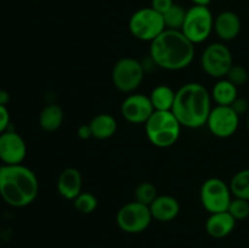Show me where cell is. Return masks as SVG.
<instances>
[{"instance_id":"obj_22","label":"cell","mask_w":249,"mask_h":248,"mask_svg":"<svg viewBox=\"0 0 249 248\" xmlns=\"http://www.w3.org/2000/svg\"><path fill=\"white\" fill-rule=\"evenodd\" d=\"M229 186L233 197L249 201V169H243L236 173Z\"/></svg>"},{"instance_id":"obj_34","label":"cell","mask_w":249,"mask_h":248,"mask_svg":"<svg viewBox=\"0 0 249 248\" xmlns=\"http://www.w3.org/2000/svg\"><path fill=\"white\" fill-rule=\"evenodd\" d=\"M247 129H248V133H249V114H248V118H247Z\"/></svg>"},{"instance_id":"obj_14","label":"cell","mask_w":249,"mask_h":248,"mask_svg":"<svg viewBox=\"0 0 249 248\" xmlns=\"http://www.w3.org/2000/svg\"><path fill=\"white\" fill-rule=\"evenodd\" d=\"M242 23L236 12L223 11L214 18V32L223 41L233 40L240 34Z\"/></svg>"},{"instance_id":"obj_18","label":"cell","mask_w":249,"mask_h":248,"mask_svg":"<svg viewBox=\"0 0 249 248\" xmlns=\"http://www.w3.org/2000/svg\"><path fill=\"white\" fill-rule=\"evenodd\" d=\"M91 129L92 138L99 139V140H106L116 134L117 121L112 114L109 113H100L95 116L89 123Z\"/></svg>"},{"instance_id":"obj_17","label":"cell","mask_w":249,"mask_h":248,"mask_svg":"<svg viewBox=\"0 0 249 248\" xmlns=\"http://www.w3.org/2000/svg\"><path fill=\"white\" fill-rule=\"evenodd\" d=\"M236 226V219L229 212L213 213L206 221V231L211 237L224 238L230 235Z\"/></svg>"},{"instance_id":"obj_16","label":"cell","mask_w":249,"mask_h":248,"mask_svg":"<svg viewBox=\"0 0 249 248\" xmlns=\"http://www.w3.org/2000/svg\"><path fill=\"white\" fill-rule=\"evenodd\" d=\"M82 174L75 168H66L57 180V191L63 198L73 201L82 192Z\"/></svg>"},{"instance_id":"obj_2","label":"cell","mask_w":249,"mask_h":248,"mask_svg":"<svg viewBox=\"0 0 249 248\" xmlns=\"http://www.w3.org/2000/svg\"><path fill=\"white\" fill-rule=\"evenodd\" d=\"M39 192L38 177L23 164L0 165V197L15 208L27 207L36 201Z\"/></svg>"},{"instance_id":"obj_8","label":"cell","mask_w":249,"mask_h":248,"mask_svg":"<svg viewBox=\"0 0 249 248\" xmlns=\"http://www.w3.org/2000/svg\"><path fill=\"white\" fill-rule=\"evenodd\" d=\"M201 202L209 214L228 212L229 204L232 199L230 186L219 177L206 180L201 187Z\"/></svg>"},{"instance_id":"obj_7","label":"cell","mask_w":249,"mask_h":248,"mask_svg":"<svg viewBox=\"0 0 249 248\" xmlns=\"http://www.w3.org/2000/svg\"><path fill=\"white\" fill-rule=\"evenodd\" d=\"M145 68L140 61L133 57H122L112 68V82L122 92L131 94L142 83Z\"/></svg>"},{"instance_id":"obj_33","label":"cell","mask_w":249,"mask_h":248,"mask_svg":"<svg viewBox=\"0 0 249 248\" xmlns=\"http://www.w3.org/2000/svg\"><path fill=\"white\" fill-rule=\"evenodd\" d=\"M194 5H198V6H208L212 2V0H191Z\"/></svg>"},{"instance_id":"obj_9","label":"cell","mask_w":249,"mask_h":248,"mask_svg":"<svg viewBox=\"0 0 249 248\" xmlns=\"http://www.w3.org/2000/svg\"><path fill=\"white\" fill-rule=\"evenodd\" d=\"M118 228L126 233H140L152 221L150 207L140 202H129L118 211L116 216Z\"/></svg>"},{"instance_id":"obj_29","label":"cell","mask_w":249,"mask_h":248,"mask_svg":"<svg viewBox=\"0 0 249 248\" xmlns=\"http://www.w3.org/2000/svg\"><path fill=\"white\" fill-rule=\"evenodd\" d=\"M10 125V112L6 106L0 105V134L9 130Z\"/></svg>"},{"instance_id":"obj_11","label":"cell","mask_w":249,"mask_h":248,"mask_svg":"<svg viewBox=\"0 0 249 248\" xmlns=\"http://www.w3.org/2000/svg\"><path fill=\"white\" fill-rule=\"evenodd\" d=\"M206 125L214 136L228 139L237 131L240 125V116L231 106L213 107L207 119Z\"/></svg>"},{"instance_id":"obj_5","label":"cell","mask_w":249,"mask_h":248,"mask_svg":"<svg viewBox=\"0 0 249 248\" xmlns=\"http://www.w3.org/2000/svg\"><path fill=\"white\" fill-rule=\"evenodd\" d=\"M163 15L152 7H142L131 15L129 19V31L141 41H153L165 31Z\"/></svg>"},{"instance_id":"obj_21","label":"cell","mask_w":249,"mask_h":248,"mask_svg":"<svg viewBox=\"0 0 249 248\" xmlns=\"http://www.w3.org/2000/svg\"><path fill=\"white\" fill-rule=\"evenodd\" d=\"M177 91L164 84L157 85L151 91L150 97L155 111H172Z\"/></svg>"},{"instance_id":"obj_13","label":"cell","mask_w":249,"mask_h":248,"mask_svg":"<svg viewBox=\"0 0 249 248\" xmlns=\"http://www.w3.org/2000/svg\"><path fill=\"white\" fill-rule=\"evenodd\" d=\"M27 156V145L23 138L14 130L0 134V160L2 164H22Z\"/></svg>"},{"instance_id":"obj_27","label":"cell","mask_w":249,"mask_h":248,"mask_svg":"<svg viewBox=\"0 0 249 248\" xmlns=\"http://www.w3.org/2000/svg\"><path fill=\"white\" fill-rule=\"evenodd\" d=\"M226 78L230 80L231 83L236 85V87H240V85L246 84L248 82V71L246 70L243 66L240 65H233L232 67L230 68L229 73L226 74Z\"/></svg>"},{"instance_id":"obj_28","label":"cell","mask_w":249,"mask_h":248,"mask_svg":"<svg viewBox=\"0 0 249 248\" xmlns=\"http://www.w3.org/2000/svg\"><path fill=\"white\" fill-rule=\"evenodd\" d=\"M174 4L175 2L173 1V0H152V1H151V7L163 15L165 14V12H167Z\"/></svg>"},{"instance_id":"obj_12","label":"cell","mask_w":249,"mask_h":248,"mask_svg":"<svg viewBox=\"0 0 249 248\" xmlns=\"http://www.w3.org/2000/svg\"><path fill=\"white\" fill-rule=\"evenodd\" d=\"M153 112L155 108L150 97L136 92L126 96L121 106L122 116L131 124H145Z\"/></svg>"},{"instance_id":"obj_23","label":"cell","mask_w":249,"mask_h":248,"mask_svg":"<svg viewBox=\"0 0 249 248\" xmlns=\"http://www.w3.org/2000/svg\"><path fill=\"white\" fill-rule=\"evenodd\" d=\"M187 10H185L181 5L174 4L165 14H163L164 24L167 29L173 31H181L184 26L185 17H186Z\"/></svg>"},{"instance_id":"obj_4","label":"cell","mask_w":249,"mask_h":248,"mask_svg":"<svg viewBox=\"0 0 249 248\" xmlns=\"http://www.w3.org/2000/svg\"><path fill=\"white\" fill-rule=\"evenodd\" d=\"M145 131L153 146L167 148L178 141L181 124L172 111H155L145 123Z\"/></svg>"},{"instance_id":"obj_25","label":"cell","mask_w":249,"mask_h":248,"mask_svg":"<svg viewBox=\"0 0 249 248\" xmlns=\"http://www.w3.org/2000/svg\"><path fill=\"white\" fill-rule=\"evenodd\" d=\"M74 208L82 214H90L96 209L97 198L91 192H80L74 199H73Z\"/></svg>"},{"instance_id":"obj_24","label":"cell","mask_w":249,"mask_h":248,"mask_svg":"<svg viewBox=\"0 0 249 248\" xmlns=\"http://www.w3.org/2000/svg\"><path fill=\"white\" fill-rule=\"evenodd\" d=\"M134 196H135L136 202H140V203L146 204V206H150L157 198V189H156V186L152 182H141V184H139L136 186Z\"/></svg>"},{"instance_id":"obj_32","label":"cell","mask_w":249,"mask_h":248,"mask_svg":"<svg viewBox=\"0 0 249 248\" xmlns=\"http://www.w3.org/2000/svg\"><path fill=\"white\" fill-rule=\"evenodd\" d=\"M9 101H10L9 92L5 91V90L0 89V105H4V106H6L7 102Z\"/></svg>"},{"instance_id":"obj_19","label":"cell","mask_w":249,"mask_h":248,"mask_svg":"<svg viewBox=\"0 0 249 248\" xmlns=\"http://www.w3.org/2000/svg\"><path fill=\"white\" fill-rule=\"evenodd\" d=\"M237 97V87L228 78L219 79L212 90V99L218 106H231Z\"/></svg>"},{"instance_id":"obj_26","label":"cell","mask_w":249,"mask_h":248,"mask_svg":"<svg viewBox=\"0 0 249 248\" xmlns=\"http://www.w3.org/2000/svg\"><path fill=\"white\" fill-rule=\"evenodd\" d=\"M228 212L236 219V221L245 220L249 216V201L235 197L231 199Z\"/></svg>"},{"instance_id":"obj_6","label":"cell","mask_w":249,"mask_h":248,"mask_svg":"<svg viewBox=\"0 0 249 248\" xmlns=\"http://www.w3.org/2000/svg\"><path fill=\"white\" fill-rule=\"evenodd\" d=\"M214 31L213 14L208 6L194 5L186 12L181 32L190 41L196 44L203 43Z\"/></svg>"},{"instance_id":"obj_15","label":"cell","mask_w":249,"mask_h":248,"mask_svg":"<svg viewBox=\"0 0 249 248\" xmlns=\"http://www.w3.org/2000/svg\"><path fill=\"white\" fill-rule=\"evenodd\" d=\"M148 207H150L152 219L160 223L174 220L180 212V204L178 199L169 195L157 196V198Z\"/></svg>"},{"instance_id":"obj_30","label":"cell","mask_w":249,"mask_h":248,"mask_svg":"<svg viewBox=\"0 0 249 248\" xmlns=\"http://www.w3.org/2000/svg\"><path fill=\"white\" fill-rule=\"evenodd\" d=\"M231 107L235 109V112L238 114V116H241V114H245L246 112H247L248 101L246 99H240V97H237L236 101L231 105Z\"/></svg>"},{"instance_id":"obj_20","label":"cell","mask_w":249,"mask_h":248,"mask_svg":"<svg viewBox=\"0 0 249 248\" xmlns=\"http://www.w3.org/2000/svg\"><path fill=\"white\" fill-rule=\"evenodd\" d=\"M39 125L45 131H56L63 123V111L56 104L46 105L39 114Z\"/></svg>"},{"instance_id":"obj_10","label":"cell","mask_w":249,"mask_h":248,"mask_svg":"<svg viewBox=\"0 0 249 248\" xmlns=\"http://www.w3.org/2000/svg\"><path fill=\"white\" fill-rule=\"evenodd\" d=\"M202 70L209 77L221 79L233 66L232 53L224 43H213L204 49L201 56Z\"/></svg>"},{"instance_id":"obj_3","label":"cell","mask_w":249,"mask_h":248,"mask_svg":"<svg viewBox=\"0 0 249 248\" xmlns=\"http://www.w3.org/2000/svg\"><path fill=\"white\" fill-rule=\"evenodd\" d=\"M212 95L199 83H187L175 94L172 112L181 126L197 129L206 125L212 111Z\"/></svg>"},{"instance_id":"obj_1","label":"cell","mask_w":249,"mask_h":248,"mask_svg":"<svg viewBox=\"0 0 249 248\" xmlns=\"http://www.w3.org/2000/svg\"><path fill=\"white\" fill-rule=\"evenodd\" d=\"M150 56L152 62L163 70H184L194 61L195 44L181 31L165 29L151 41Z\"/></svg>"},{"instance_id":"obj_31","label":"cell","mask_w":249,"mask_h":248,"mask_svg":"<svg viewBox=\"0 0 249 248\" xmlns=\"http://www.w3.org/2000/svg\"><path fill=\"white\" fill-rule=\"evenodd\" d=\"M77 134L82 140H88V139L92 138V133L89 124H83V125H80L79 128H78Z\"/></svg>"}]
</instances>
